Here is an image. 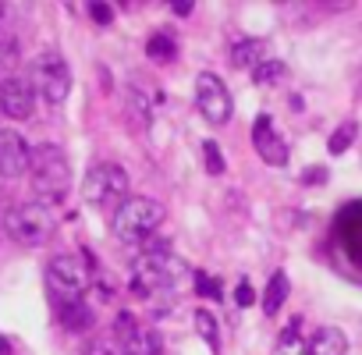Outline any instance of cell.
Listing matches in <instances>:
<instances>
[{"label":"cell","instance_id":"6da1fadb","mask_svg":"<svg viewBox=\"0 0 362 355\" xmlns=\"http://www.w3.org/2000/svg\"><path fill=\"white\" fill-rule=\"evenodd\" d=\"M29 182H33L36 203H43V206L68 199V192H71V160L57 142H43V146L33 149Z\"/></svg>","mask_w":362,"mask_h":355},{"label":"cell","instance_id":"7a4b0ae2","mask_svg":"<svg viewBox=\"0 0 362 355\" xmlns=\"http://www.w3.org/2000/svg\"><path fill=\"white\" fill-rule=\"evenodd\" d=\"M163 217H167L163 203H156V199H149V196H132V199H124V203L114 210L110 231H114V238H121L124 245H146V242L153 238V231L163 224Z\"/></svg>","mask_w":362,"mask_h":355},{"label":"cell","instance_id":"3957f363","mask_svg":"<svg viewBox=\"0 0 362 355\" xmlns=\"http://www.w3.org/2000/svg\"><path fill=\"white\" fill-rule=\"evenodd\" d=\"M4 231L11 242H18L25 249H40L54 238L57 221H54L50 206H43V203H15L4 214Z\"/></svg>","mask_w":362,"mask_h":355},{"label":"cell","instance_id":"277c9868","mask_svg":"<svg viewBox=\"0 0 362 355\" xmlns=\"http://www.w3.org/2000/svg\"><path fill=\"white\" fill-rule=\"evenodd\" d=\"M89 284H93V277H89V267L82 260L57 256V260L47 263V288H50V298L57 302V309L86 302Z\"/></svg>","mask_w":362,"mask_h":355},{"label":"cell","instance_id":"5b68a950","mask_svg":"<svg viewBox=\"0 0 362 355\" xmlns=\"http://www.w3.org/2000/svg\"><path fill=\"white\" fill-rule=\"evenodd\" d=\"M86 203L96 206V210H107V206H121L128 199V174L121 163H96L89 174H86Z\"/></svg>","mask_w":362,"mask_h":355},{"label":"cell","instance_id":"8992f818","mask_svg":"<svg viewBox=\"0 0 362 355\" xmlns=\"http://www.w3.org/2000/svg\"><path fill=\"white\" fill-rule=\"evenodd\" d=\"M29 82H33L36 96H43L47 103L57 107L71 93V68H68V61L61 54H40L33 61V78Z\"/></svg>","mask_w":362,"mask_h":355},{"label":"cell","instance_id":"52a82bcc","mask_svg":"<svg viewBox=\"0 0 362 355\" xmlns=\"http://www.w3.org/2000/svg\"><path fill=\"white\" fill-rule=\"evenodd\" d=\"M196 107H199V114H203L210 124H228L231 114H235L231 93H228V86H224L214 71H203V75L196 78Z\"/></svg>","mask_w":362,"mask_h":355},{"label":"cell","instance_id":"ba28073f","mask_svg":"<svg viewBox=\"0 0 362 355\" xmlns=\"http://www.w3.org/2000/svg\"><path fill=\"white\" fill-rule=\"evenodd\" d=\"M114 337L124 348V355H163L160 348V334L153 327H142L135 320V313H117L114 323Z\"/></svg>","mask_w":362,"mask_h":355},{"label":"cell","instance_id":"9c48e42d","mask_svg":"<svg viewBox=\"0 0 362 355\" xmlns=\"http://www.w3.org/2000/svg\"><path fill=\"white\" fill-rule=\"evenodd\" d=\"M29 163H33V146L15 128H0V178L15 182V178L29 174Z\"/></svg>","mask_w":362,"mask_h":355},{"label":"cell","instance_id":"30bf717a","mask_svg":"<svg viewBox=\"0 0 362 355\" xmlns=\"http://www.w3.org/2000/svg\"><path fill=\"white\" fill-rule=\"evenodd\" d=\"M0 110H4L8 117H15V121H29L33 110H36L33 82L22 78V75H8L4 82H0Z\"/></svg>","mask_w":362,"mask_h":355},{"label":"cell","instance_id":"8fae6325","mask_svg":"<svg viewBox=\"0 0 362 355\" xmlns=\"http://www.w3.org/2000/svg\"><path fill=\"white\" fill-rule=\"evenodd\" d=\"M252 146H256V153L270 167H284L288 163V142H284V135H277L270 114H259L256 117V124H252Z\"/></svg>","mask_w":362,"mask_h":355},{"label":"cell","instance_id":"7c38bea8","mask_svg":"<svg viewBox=\"0 0 362 355\" xmlns=\"http://www.w3.org/2000/svg\"><path fill=\"white\" fill-rule=\"evenodd\" d=\"M309 355H348V337L341 327H320L309 337Z\"/></svg>","mask_w":362,"mask_h":355},{"label":"cell","instance_id":"4fadbf2b","mask_svg":"<svg viewBox=\"0 0 362 355\" xmlns=\"http://www.w3.org/2000/svg\"><path fill=\"white\" fill-rule=\"evenodd\" d=\"M259 61H267V43L263 40H242L231 47V64L235 68H256Z\"/></svg>","mask_w":362,"mask_h":355},{"label":"cell","instance_id":"5bb4252c","mask_svg":"<svg viewBox=\"0 0 362 355\" xmlns=\"http://www.w3.org/2000/svg\"><path fill=\"white\" fill-rule=\"evenodd\" d=\"M284 298H288V277L277 270V274L270 277V284H267V295H263V313H267V316L281 313Z\"/></svg>","mask_w":362,"mask_h":355},{"label":"cell","instance_id":"9a60e30c","mask_svg":"<svg viewBox=\"0 0 362 355\" xmlns=\"http://www.w3.org/2000/svg\"><path fill=\"white\" fill-rule=\"evenodd\" d=\"M61 323H64V330H86V327H93V309L86 302L64 305L61 309Z\"/></svg>","mask_w":362,"mask_h":355},{"label":"cell","instance_id":"2e32d148","mask_svg":"<svg viewBox=\"0 0 362 355\" xmlns=\"http://www.w3.org/2000/svg\"><path fill=\"white\" fill-rule=\"evenodd\" d=\"M298 320H291V327L281 334V341H277V355H309V341H302L298 337Z\"/></svg>","mask_w":362,"mask_h":355},{"label":"cell","instance_id":"e0dca14e","mask_svg":"<svg viewBox=\"0 0 362 355\" xmlns=\"http://www.w3.org/2000/svg\"><path fill=\"white\" fill-rule=\"evenodd\" d=\"M146 54H149V61H160V64H167V61H174L177 47H174V40H170L167 33H156V36H149V43H146Z\"/></svg>","mask_w":362,"mask_h":355},{"label":"cell","instance_id":"ac0fdd59","mask_svg":"<svg viewBox=\"0 0 362 355\" xmlns=\"http://www.w3.org/2000/svg\"><path fill=\"white\" fill-rule=\"evenodd\" d=\"M281 78H284V61L267 57V61H259V64L252 68V82H256V86H274V82H281Z\"/></svg>","mask_w":362,"mask_h":355},{"label":"cell","instance_id":"d6986e66","mask_svg":"<svg viewBox=\"0 0 362 355\" xmlns=\"http://www.w3.org/2000/svg\"><path fill=\"white\" fill-rule=\"evenodd\" d=\"M196 330H199V337H203L210 348H217L221 334H217V320H214L210 309H196Z\"/></svg>","mask_w":362,"mask_h":355},{"label":"cell","instance_id":"ffe728a7","mask_svg":"<svg viewBox=\"0 0 362 355\" xmlns=\"http://www.w3.org/2000/svg\"><path fill=\"white\" fill-rule=\"evenodd\" d=\"M355 132H358V128H355V121H344V124H341V128H337V132L330 135L327 149H330L334 156H341V153H344V149H348V146L355 142Z\"/></svg>","mask_w":362,"mask_h":355},{"label":"cell","instance_id":"44dd1931","mask_svg":"<svg viewBox=\"0 0 362 355\" xmlns=\"http://www.w3.org/2000/svg\"><path fill=\"white\" fill-rule=\"evenodd\" d=\"M82 355H124V348L117 344L114 334H107V337H93V341L82 348Z\"/></svg>","mask_w":362,"mask_h":355},{"label":"cell","instance_id":"7402d4cb","mask_svg":"<svg viewBox=\"0 0 362 355\" xmlns=\"http://www.w3.org/2000/svg\"><path fill=\"white\" fill-rule=\"evenodd\" d=\"M203 153H206V167H210V174H224L221 146H217V142H203Z\"/></svg>","mask_w":362,"mask_h":355},{"label":"cell","instance_id":"603a6c76","mask_svg":"<svg viewBox=\"0 0 362 355\" xmlns=\"http://www.w3.org/2000/svg\"><path fill=\"white\" fill-rule=\"evenodd\" d=\"M196 291H203L206 298H224L221 284H217L214 277H206V274H199V277H196Z\"/></svg>","mask_w":362,"mask_h":355},{"label":"cell","instance_id":"cb8c5ba5","mask_svg":"<svg viewBox=\"0 0 362 355\" xmlns=\"http://www.w3.org/2000/svg\"><path fill=\"white\" fill-rule=\"evenodd\" d=\"M235 302H238L242 309L256 302V291H252V284H249V281H242V284H238V291H235Z\"/></svg>","mask_w":362,"mask_h":355},{"label":"cell","instance_id":"d4e9b609","mask_svg":"<svg viewBox=\"0 0 362 355\" xmlns=\"http://www.w3.org/2000/svg\"><path fill=\"white\" fill-rule=\"evenodd\" d=\"M89 15H93L100 25H103V22H110V8H107V4H93V8H89Z\"/></svg>","mask_w":362,"mask_h":355},{"label":"cell","instance_id":"484cf974","mask_svg":"<svg viewBox=\"0 0 362 355\" xmlns=\"http://www.w3.org/2000/svg\"><path fill=\"white\" fill-rule=\"evenodd\" d=\"M327 178V170L323 167H313V170H305V182H323Z\"/></svg>","mask_w":362,"mask_h":355},{"label":"cell","instance_id":"4316f807","mask_svg":"<svg viewBox=\"0 0 362 355\" xmlns=\"http://www.w3.org/2000/svg\"><path fill=\"white\" fill-rule=\"evenodd\" d=\"M174 11H177V15H192V0H177Z\"/></svg>","mask_w":362,"mask_h":355},{"label":"cell","instance_id":"83f0119b","mask_svg":"<svg viewBox=\"0 0 362 355\" xmlns=\"http://www.w3.org/2000/svg\"><path fill=\"white\" fill-rule=\"evenodd\" d=\"M0 355H15V348H11V341L0 334Z\"/></svg>","mask_w":362,"mask_h":355},{"label":"cell","instance_id":"f1b7e54d","mask_svg":"<svg viewBox=\"0 0 362 355\" xmlns=\"http://www.w3.org/2000/svg\"><path fill=\"white\" fill-rule=\"evenodd\" d=\"M0 18H4V8H0Z\"/></svg>","mask_w":362,"mask_h":355}]
</instances>
